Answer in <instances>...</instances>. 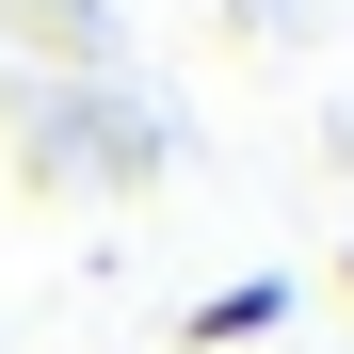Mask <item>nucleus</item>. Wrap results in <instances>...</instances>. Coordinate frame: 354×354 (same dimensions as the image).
<instances>
[{
  "mask_svg": "<svg viewBox=\"0 0 354 354\" xmlns=\"http://www.w3.org/2000/svg\"><path fill=\"white\" fill-rule=\"evenodd\" d=\"M274 322H290V274H242V290L194 306V354H242V338H274Z\"/></svg>",
  "mask_w": 354,
  "mask_h": 354,
  "instance_id": "1",
  "label": "nucleus"
}]
</instances>
